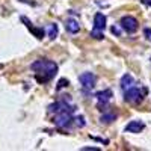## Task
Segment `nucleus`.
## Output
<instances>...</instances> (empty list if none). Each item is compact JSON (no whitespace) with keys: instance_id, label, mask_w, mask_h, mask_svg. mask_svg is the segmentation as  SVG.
<instances>
[{"instance_id":"obj_1","label":"nucleus","mask_w":151,"mask_h":151,"mask_svg":"<svg viewBox=\"0 0 151 151\" xmlns=\"http://www.w3.org/2000/svg\"><path fill=\"white\" fill-rule=\"evenodd\" d=\"M30 68L33 71H36L35 79L40 82V83H45L50 79H53L56 73H58V65L55 64L53 60H48V59H38L35 60L33 64L30 65Z\"/></svg>"},{"instance_id":"obj_2","label":"nucleus","mask_w":151,"mask_h":151,"mask_svg":"<svg viewBox=\"0 0 151 151\" xmlns=\"http://www.w3.org/2000/svg\"><path fill=\"white\" fill-rule=\"evenodd\" d=\"M145 94H147L145 88H142V91H141L139 88L130 86V88H127V89H125V92H124V100H125L127 103H134V104H137V103H141L142 100H144Z\"/></svg>"},{"instance_id":"obj_3","label":"nucleus","mask_w":151,"mask_h":151,"mask_svg":"<svg viewBox=\"0 0 151 151\" xmlns=\"http://www.w3.org/2000/svg\"><path fill=\"white\" fill-rule=\"evenodd\" d=\"M71 121H73V116H71V112H68V110H60V112H58L56 116L53 118L55 125H56V127H60V129L68 127V125L71 124Z\"/></svg>"},{"instance_id":"obj_4","label":"nucleus","mask_w":151,"mask_h":151,"mask_svg":"<svg viewBox=\"0 0 151 151\" xmlns=\"http://www.w3.org/2000/svg\"><path fill=\"white\" fill-rule=\"evenodd\" d=\"M121 27L127 32V33H134L137 29H139V23H137V20L132 15H124L121 18Z\"/></svg>"},{"instance_id":"obj_5","label":"nucleus","mask_w":151,"mask_h":151,"mask_svg":"<svg viewBox=\"0 0 151 151\" xmlns=\"http://www.w3.org/2000/svg\"><path fill=\"white\" fill-rule=\"evenodd\" d=\"M79 82L82 83V86L85 88V89H92V88L95 86L97 77H95L92 73H83V74H80Z\"/></svg>"},{"instance_id":"obj_6","label":"nucleus","mask_w":151,"mask_h":151,"mask_svg":"<svg viewBox=\"0 0 151 151\" xmlns=\"http://www.w3.org/2000/svg\"><path fill=\"white\" fill-rule=\"evenodd\" d=\"M106 23H107V18L104 14L101 12H97L94 15V29L97 30H104L106 29Z\"/></svg>"},{"instance_id":"obj_7","label":"nucleus","mask_w":151,"mask_h":151,"mask_svg":"<svg viewBox=\"0 0 151 151\" xmlns=\"http://www.w3.org/2000/svg\"><path fill=\"white\" fill-rule=\"evenodd\" d=\"M144 129H145V124L142 121H130L125 125V132L129 133H141Z\"/></svg>"},{"instance_id":"obj_8","label":"nucleus","mask_w":151,"mask_h":151,"mask_svg":"<svg viewBox=\"0 0 151 151\" xmlns=\"http://www.w3.org/2000/svg\"><path fill=\"white\" fill-rule=\"evenodd\" d=\"M21 21L23 23H26V26H27V29L38 38V40H42V38H44V29H40V27H33L32 26V24H30V21L26 18V17H21Z\"/></svg>"},{"instance_id":"obj_9","label":"nucleus","mask_w":151,"mask_h":151,"mask_svg":"<svg viewBox=\"0 0 151 151\" xmlns=\"http://www.w3.org/2000/svg\"><path fill=\"white\" fill-rule=\"evenodd\" d=\"M65 27H67V32L70 33H77L80 32V24L76 18H68L67 23H65Z\"/></svg>"},{"instance_id":"obj_10","label":"nucleus","mask_w":151,"mask_h":151,"mask_svg":"<svg viewBox=\"0 0 151 151\" xmlns=\"http://www.w3.org/2000/svg\"><path fill=\"white\" fill-rule=\"evenodd\" d=\"M133 83H134V79H133L132 74H124L122 77H121V88H122L124 91L127 89V88L133 86Z\"/></svg>"},{"instance_id":"obj_11","label":"nucleus","mask_w":151,"mask_h":151,"mask_svg":"<svg viewBox=\"0 0 151 151\" xmlns=\"http://www.w3.org/2000/svg\"><path fill=\"white\" fill-rule=\"evenodd\" d=\"M112 91L110 89H104V91H100L95 94V97L98 98V101H109V100L112 98Z\"/></svg>"},{"instance_id":"obj_12","label":"nucleus","mask_w":151,"mask_h":151,"mask_svg":"<svg viewBox=\"0 0 151 151\" xmlns=\"http://www.w3.org/2000/svg\"><path fill=\"white\" fill-rule=\"evenodd\" d=\"M58 33H59V27H58V24H55V23H52L48 26V38L50 40H56V36H58Z\"/></svg>"},{"instance_id":"obj_13","label":"nucleus","mask_w":151,"mask_h":151,"mask_svg":"<svg viewBox=\"0 0 151 151\" xmlns=\"http://www.w3.org/2000/svg\"><path fill=\"white\" fill-rule=\"evenodd\" d=\"M116 119V115L115 113H103L101 116H100V121H101L103 124H110Z\"/></svg>"},{"instance_id":"obj_14","label":"nucleus","mask_w":151,"mask_h":151,"mask_svg":"<svg viewBox=\"0 0 151 151\" xmlns=\"http://www.w3.org/2000/svg\"><path fill=\"white\" fill-rule=\"evenodd\" d=\"M74 121H76V125H77V127H80V129H83L85 125H86V121H85V116H83V115L76 116Z\"/></svg>"},{"instance_id":"obj_15","label":"nucleus","mask_w":151,"mask_h":151,"mask_svg":"<svg viewBox=\"0 0 151 151\" xmlns=\"http://www.w3.org/2000/svg\"><path fill=\"white\" fill-rule=\"evenodd\" d=\"M91 36H92V38H95V40H103V38H104V33H103V30H97V29H92V32H91Z\"/></svg>"},{"instance_id":"obj_16","label":"nucleus","mask_w":151,"mask_h":151,"mask_svg":"<svg viewBox=\"0 0 151 151\" xmlns=\"http://www.w3.org/2000/svg\"><path fill=\"white\" fill-rule=\"evenodd\" d=\"M70 85V82L67 80V79H60L59 82H58V86H56V89L59 91V89H62V88H65V86H68Z\"/></svg>"},{"instance_id":"obj_17","label":"nucleus","mask_w":151,"mask_h":151,"mask_svg":"<svg viewBox=\"0 0 151 151\" xmlns=\"http://www.w3.org/2000/svg\"><path fill=\"white\" fill-rule=\"evenodd\" d=\"M82 151H100L98 147H83Z\"/></svg>"},{"instance_id":"obj_18","label":"nucleus","mask_w":151,"mask_h":151,"mask_svg":"<svg viewBox=\"0 0 151 151\" xmlns=\"http://www.w3.org/2000/svg\"><path fill=\"white\" fill-rule=\"evenodd\" d=\"M112 33L116 35V36H121V29H118L116 26H113V27H112Z\"/></svg>"},{"instance_id":"obj_19","label":"nucleus","mask_w":151,"mask_h":151,"mask_svg":"<svg viewBox=\"0 0 151 151\" xmlns=\"http://www.w3.org/2000/svg\"><path fill=\"white\" fill-rule=\"evenodd\" d=\"M144 35L147 36L148 41H151V29H145V30H144Z\"/></svg>"},{"instance_id":"obj_20","label":"nucleus","mask_w":151,"mask_h":151,"mask_svg":"<svg viewBox=\"0 0 151 151\" xmlns=\"http://www.w3.org/2000/svg\"><path fill=\"white\" fill-rule=\"evenodd\" d=\"M142 2H144L145 5H148V6H151V0H142Z\"/></svg>"}]
</instances>
